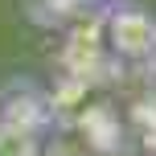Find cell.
<instances>
[{"label": "cell", "mask_w": 156, "mask_h": 156, "mask_svg": "<svg viewBox=\"0 0 156 156\" xmlns=\"http://www.w3.org/2000/svg\"><path fill=\"white\" fill-rule=\"evenodd\" d=\"M0 156H41L37 136L29 132L25 123H0Z\"/></svg>", "instance_id": "obj_2"}, {"label": "cell", "mask_w": 156, "mask_h": 156, "mask_svg": "<svg viewBox=\"0 0 156 156\" xmlns=\"http://www.w3.org/2000/svg\"><path fill=\"white\" fill-rule=\"evenodd\" d=\"M66 4H74V8H99V4H115V0H66Z\"/></svg>", "instance_id": "obj_3"}, {"label": "cell", "mask_w": 156, "mask_h": 156, "mask_svg": "<svg viewBox=\"0 0 156 156\" xmlns=\"http://www.w3.org/2000/svg\"><path fill=\"white\" fill-rule=\"evenodd\" d=\"M107 45L123 62L156 58V12L140 0H115L107 8Z\"/></svg>", "instance_id": "obj_1"}]
</instances>
